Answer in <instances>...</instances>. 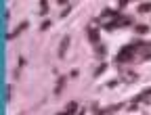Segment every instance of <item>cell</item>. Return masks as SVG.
<instances>
[{
    "label": "cell",
    "instance_id": "cell-2",
    "mask_svg": "<svg viewBox=\"0 0 151 115\" xmlns=\"http://www.w3.org/2000/svg\"><path fill=\"white\" fill-rule=\"evenodd\" d=\"M88 40L97 46L99 44V40H101V34H99V29H94V27H88Z\"/></svg>",
    "mask_w": 151,
    "mask_h": 115
},
{
    "label": "cell",
    "instance_id": "cell-1",
    "mask_svg": "<svg viewBox=\"0 0 151 115\" xmlns=\"http://www.w3.org/2000/svg\"><path fill=\"white\" fill-rule=\"evenodd\" d=\"M137 46H145V42H143V40H137V42H132V44L124 46V48L118 52V56H116V63L120 65V63L132 61V59H134V52H137Z\"/></svg>",
    "mask_w": 151,
    "mask_h": 115
},
{
    "label": "cell",
    "instance_id": "cell-13",
    "mask_svg": "<svg viewBox=\"0 0 151 115\" xmlns=\"http://www.w3.org/2000/svg\"><path fill=\"white\" fill-rule=\"evenodd\" d=\"M134 29H137V34H147V31H149V27H147V25H137Z\"/></svg>",
    "mask_w": 151,
    "mask_h": 115
},
{
    "label": "cell",
    "instance_id": "cell-6",
    "mask_svg": "<svg viewBox=\"0 0 151 115\" xmlns=\"http://www.w3.org/2000/svg\"><path fill=\"white\" fill-rule=\"evenodd\" d=\"M25 27H27V23H21V25H19L17 29H13V31L9 34V40H13V38H17V36H19V31H23Z\"/></svg>",
    "mask_w": 151,
    "mask_h": 115
},
{
    "label": "cell",
    "instance_id": "cell-3",
    "mask_svg": "<svg viewBox=\"0 0 151 115\" xmlns=\"http://www.w3.org/2000/svg\"><path fill=\"white\" fill-rule=\"evenodd\" d=\"M67 48H69V36H65L63 40H61V44H59V56H65Z\"/></svg>",
    "mask_w": 151,
    "mask_h": 115
},
{
    "label": "cell",
    "instance_id": "cell-11",
    "mask_svg": "<svg viewBox=\"0 0 151 115\" xmlns=\"http://www.w3.org/2000/svg\"><path fill=\"white\" fill-rule=\"evenodd\" d=\"M124 105L122 103H118V105H111V107H107V113H113V111H120Z\"/></svg>",
    "mask_w": 151,
    "mask_h": 115
},
{
    "label": "cell",
    "instance_id": "cell-7",
    "mask_svg": "<svg viewBox=\"0 0 151 115\" xmlns=\"http://www.w3.org/2000/svg\"><path fill=\"white\" fill-rule=\"evenodd\" d=\"M76 111H78V103H69L63 115H76Z\"/></svg>",
    "mask_w": 151,
    "mask_h": 115
},
{
    "label": "cell",
    "instance_id": "cell-9",
    "mask_svg": "<svg viewBox=\"0 0 151 115\" xmlns=\"http://www.w3.org/2000/svg\"><path fill=\"white\" fill-rule=\"evenodd\" d=\"M63 86H65V78H61V80H59V84H57V88H55V94H61Z\"/></svg>",
    "mask_w": 151,
    "mask_h": 115
},
{
    "label": "cell",
    "instance_id": "cell-10",
    "mask_svg": "<svg viewBox=\"0 0 151 115\" xmlns=\"http://www.w3.org/2000/svg\"><path fill=\"white\" fill-rule=\"evenodd\" d=\"M149 11H151V2H145L139 6V13H149Z\"/></svg>",
    "mask_w": 151,
    "mask_h": 115
},
{
    "label": "cell",
    "instance_id": "cell-16",
    "mask_svg": "<svg viewBox=\"0 0 151 115\" xmlns=\"http://www.w3.org/2000/svg\"><path fill=\"white\" fill-rule=\"evenodd\" d=\"M124 6H128V0H120L118 2V9H124Z\"/></svg>",
    "mask_w": 151,
    "mask_h": 115
},
{
    "label": "cell",
    "instance_id": "cell-14",
    "mask_svg": "<svg viewBox=\"0 0 151 115\" xmlns=\"http://www.w3.org/2000/svg\"><path fill=\"white\" fill-rule=\"evenodd\" d=\"M69 11H71V6H65V9L61 11V17H67V15H69Z\"/></svg>",
    "mask_w": 151,
    "mask_h": 115
},
{
    "label": "cell",
    "instance_id": "cell-5",
    "mask_svg": "<svg viewBox=\"0 0 151 115\" xmlns=\"http://www.w3.org/2000/svg\"><path fill=\"white\" fill-rule=\"evenodd\" d=\"M105 52H107V48H105L103 44H97V46H94V54H97L99 59H103V56H105Z\"/></svg>",
    "mask_w": 151,
    "mask_h": 115
},
{
    "label": "cell",
    "instance_id": "cell-15",
    "mask_svg": "<svg viewBox=\"0 0 151 115\" xmlns=\"http://www.w3.org/2000/svg\"><path fill=\"white\" fill-rule=\"evenodd\" d=\"M48 27H50V21H44V23H42V25H40V29H42V31H46V29H48Z\"/></svg>",
    "mask_w": 151,
    "mask_h": 115
},
{
    "label": "cell",
    "instance_id": "cell-8",
    "mask_svg": "<svg viewBox=\"0 0 151 115\" xmlns=\"http://www.w3.org/2000/svg\"><path fill=\"white\" fill-rule=\"evenodd\" d=\"M105 69H107V63H101V65L97 67V71H94V78H99V75H101Z\"/></svg>",
    "mask_w": 151,
    "mask_h": 115
},
{
    "label": "cell",
    "instance_id": "cell-12",
    "mask_svg": "<svg viewBox=\"0 0 151 115\" xmlns=\"http://www.w3.org/2000/svg\"><path fill=\"white\" fill-rule=\"evenodd\" d=\"M46 11H48V2H46V0H40V13L44 15Z\"/></svg>",
    "mask_w": 151,
    "mask_h": 115
},
{
    "label": "cell",
    "instance_id": "cell-4",
    "mask_svg": "<svg viewBox=\"0 0 151 115\" xmlns=\"http://www.w3.org/2000/svg\"><path fill=\"white\" fill-rule=\"evenodd\" d=\"M120 80H122V82H134V80H137V73H134V71H124Z\"/></svg>",
    "mask_w": 151,
    "mask_h": 115
}]
</instances>
